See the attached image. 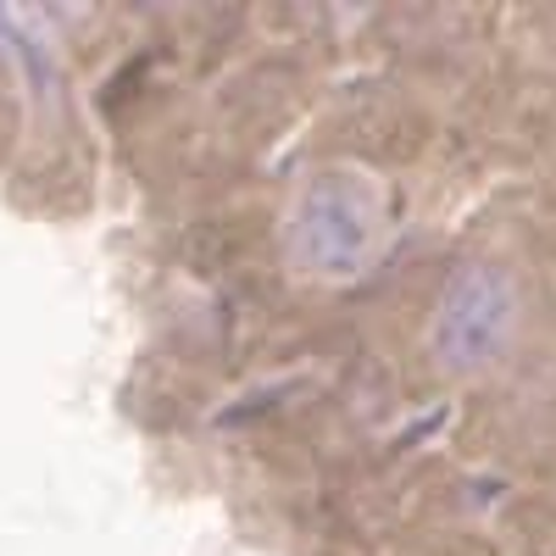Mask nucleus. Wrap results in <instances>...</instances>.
Here are the masks:
<instances>
[{"instance_id": "nucleus-2", "label": "nucleus", "mask_w": 556, "mask_h": 556, "mask_svg": "<svg viewBox=\"0 0 556 556\" xmlns=\"http://www.w3.org/2000/svg\"><path fill=\"white\" fill-rule=\"evenodd\" d=\"M290 251L306 273L345 278L374 256V206L351 178H312L290 212Z\"/></svg>"}, {"instance_id": "nucleus-1", "label": "nucleus", "mask_w": 556, "mask_h": 556, "mask_svg": "<svg viewBox=\"0 0 556 556\" xmlns=\"http://www.w3.org/2000/svg\"><path fill=\"white\" fill-rule=\"evenodd\" d=\"M518 329V285L495 262H462L445 278V295L434 306V356L451 374H479L490 367Z\"/></svg>"}]
</instances>
